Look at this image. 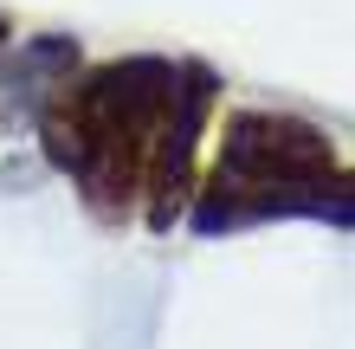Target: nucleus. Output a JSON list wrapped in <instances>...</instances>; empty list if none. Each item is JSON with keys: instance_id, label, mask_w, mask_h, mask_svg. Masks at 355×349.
I'll return each mask as SVG.
<instances>
[{"instance_id": "f257e3e1", "label": "nucleus", "mask_w": 355, "mask_h": 349, "mask_svg": "<svg viewBox=\"0 0 355 349\" xmlns=\"http://www.w3.org/2000/svg\"><path fill=\"white\" fill-rule=\"evenodd\" d=\"M0 39H7V19H0Z\"/></svg>"}]
</instances>
